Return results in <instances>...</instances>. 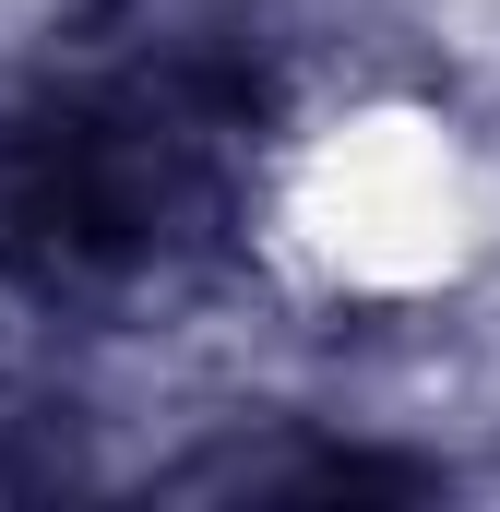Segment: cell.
Segmentation results:
<instances>
[{"label":"cell","instance_id":"6da1fadb","mask_svg":"<svg viewBox=\"0 0 500 512\" xmlns=\"http://www.w3.org/2000/svg\"><path fill=\"white\" fill-rule=\"evenodd\" d=\"M262 60L239 36H143L0 108V274L24 286H131L191 262L239 215L262 143Z\"/></svg>","mask_w":500,"mask_h":512}]
</instances>
